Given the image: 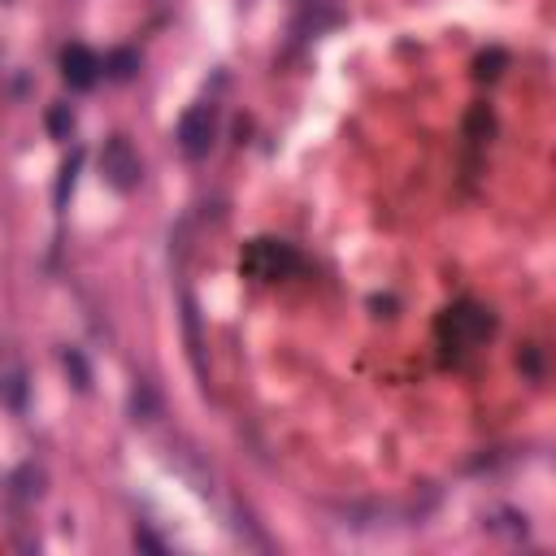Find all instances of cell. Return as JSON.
I'll return each mask as SVG.
<instances>
[{"instance_id": "cell-1", "label": "cell", "mask_w": 556, "mask_h": 556, "mask_svg": "<svg viewBox=\"0 0 556 556\" xmlns=\"http://www.w3.org/2000/svg\"><path fill=\"white\" fill-rule=\"evenodd\" d=\"M439 344L444 348H457V352H470L478 348L483 339L496 331V318H491V309L474 305V300H461V305L444 309V318H439Z\"/></svg>"}, {"instance_id": "cell-2", "label": "cell", "mask_w": 556, "mask_h": 556, "mask_svg": "<svg viewBox=\"0 0 556 556\" xmlns=\"http://www.w3.org/2000/svg\"><path fill=\"white\" fill-rule=\"evenodd\" d=\"M239 270L257 283H278V278H292L300 270V252L283 239H252L239 252Z\"/></svg>"}, {"instance_id": "cell-3", "label": "cell", "mask_w": 556, "mask_h": 556, "mask_svg": "<svg viewBox=\"0 0 556 556\" xmlns=\"http://www.w3.org/2000/svg\"><path fill=\"white\" fill-rule=\"evenodd\" d=\"M100 174H105V183L122 196H131L139 187V179H144V161H139L135 144L126 135L105 139V148H100Z\"/></svg>"}, {"instance_id": "cell-4", "label": "cell", "mask_w": 556, "mask_h": 556, "mask_svg": "<svg viewBox=\"0 0 556 556\" xmlns=\"http://www.w3.org/2000/svg\"><path fill=\"white\" fill-rule=\"evenodd\" d=\"M174 139H179V153L187 161H200L209 157L213 139H218V113H213V105H192L179 118V131H174Z\"/></svg>"}, {"instance_id": "cell-5", "label": "cell", "mask_w": 556, "mask_h": 556, "mask_svg": "<svg viewBox=\"0 0 556 556\" xmlns=\"http://www.w3.org/2000/svg\"><path fill=\"white\" fill-rule=\"evenodd\" d=\"M61 74H66V83L74 92H92L100 83V74H105V61H100L87 44H70L66 53H61Z\"/></svg>"}, {"instance_id": "cell-6", "label": "cell", "mask_w": 556, "mask_h": 556, "mask_svg": "<svg viewBox=\"0 0 556 556\" xmlns=\"http://www.w3.org/2000/svg\"><path fill=\"white\" fill-rule=\"evenodd\" d=\"M491 135H496V113L487 105H474L465 113V139H470L474 148H483V144H491Z\"/></svg>"}, {"instance_id": "cell-7", "label": "cell", "mask_w": 556, "mask_h": 556, "mask_svg": "<svg viewBox=\"0 0 556 556\" xmlns=\"http://www.w3.org/2000/svg\"><path fill=\"white\" fill-rule=\"evenodd\" d=\"M0 404L27 409V374L22 370H0Z\"/></svg>"}, {"instance_id": "cell-8", "label": "cell", "mask_w": 556, "mask_h": 556, "mask_svg": "<svg viewBox=\"0 0 556 556\" xmlns=\"http://www.w3.org/2000/svg\"><path fill=\"white\" fill-rule=\"evenodd\" d=\"M79 166H83V148H74V153L66 157V166H61V174H57V192H53L57 209L70 205V192H74V183H79Z\"/></svg>"}, {"instance_id": "cell-9", "label": "cell", "mask_w": 556, "mask_h": 556, "mask_svg": "<svg viewBox=\"0 0 556 556\" xmlns=\"http://www.w3.org/2000/svg\"><path fill=\"white\" fill-rule=\"evenodd\" d=\"M135 70H139V53H135V48H113V53L105 57V74H109L113 83L135 79Z\"/></svg>"}, {"instance_id": "cell-10", "label": "cell", "mask_w": 556, "mask_h": 556, "mask_svg": "<svg viewBox=\"0 0 556 556\" xmlns=\"http://www.w3.org/2000/svg\"><path fill=\"white\" fill-rule=\"evenodd\" d=\"M504 66H509V53H504V48H487V53L474 57V79L478 83H496L504 74Z\"/></svg>"}, {"instance_id": "cell-11", "label": "cell", "mask_w": 556, "mask_h": 556, "mask_svg": "<svg viewBox=\"0 0 556 556\" xmlns=\"http://www.w3.org/2000/svg\"><path fill=\"white\" fill-rule=\"evenodd\" d=\"M9 487H14L18 500H40L44 496V470H35V465H22V470L9 478Z\"/></svg>"}, {"instance_id": "cell-12", "label": "cell", "mask_w": 556, "mask_h": 556, "mask_svg": "<svg viewBox=\"0 0 556 556\" xmlns=\"http://www.w3.org/2000/svg\"><path fill=\"white\" fill-rule=\"evenodd\" d=\"M61 365H66V374L74 378V387H79V391H92V370H87V361H83L79 348H66V352H61Z\"/></svg>"}, {"instance_id": "cell-13", "label": "cell", "mask_w": 556, "mask_h": 556, "mask_svg": "<svg viewBox=\"0 0 556 556\" xmlns=\"http://www.w3.org/2000/svg\"><path fill=\"white\" fill-rule=\"evenodd\" d=\"M48 131H53L57 139H66V135L74 131V113H70V105H57L53 113H48Z\"/></svg>"}, {"instance_id": "cell-14", "label": "cell", "mask_w": 556, "mask_h": 556, "mask_svg": "<svg viewBox=\"0 0 556 556\" xmlns=\"http://www.w3.org/2000/svg\"><path fill=\"white\" fill-rule=\"evenodd\" d=\"M131 404H135V417H139V413H153V391L139 383V391H135V400H131Z\"/></svg>"}, {"instance_id": "cell-15", "label": "cell", "mask_w": 556, "mask_h": 556, "mask_svg": "<svg viewBox=\"0 0 556 556\" xmlns=\"http://www.w3.org/2000/svg\"><path fill=\"white\" fill-rule=\"evenodd\" d=\"M135 548H144V552H166V543H161L157 535H148V530H139V535H135Z\"/></svg>"}]
</instances>
